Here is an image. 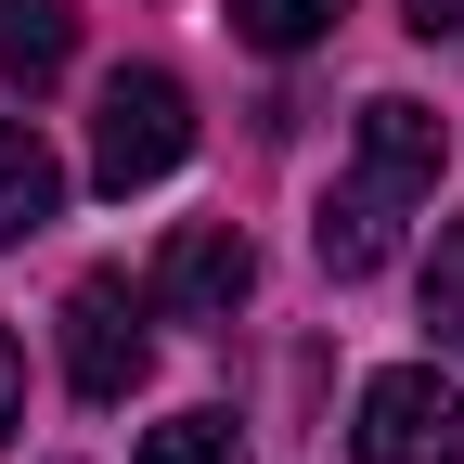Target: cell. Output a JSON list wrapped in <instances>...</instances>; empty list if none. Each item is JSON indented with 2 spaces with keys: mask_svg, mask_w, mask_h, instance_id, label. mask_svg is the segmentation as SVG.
I'll return each mask as SVG.
<instances>
[{
  "mask_svg": "<svg viewBox=\"0 0 464 464\" xmlns=\"http://www.w3.org/2000/svg\"><path fill=\"white\" fill-rule=\"evenodd\" d=\"M78 65V14H52V0H0V78L39 91V78H65Z\"/></svg>",
  "mask_w": 464,
  "mask_h": 464,
  "instance_id": "cell-8",
  "label": "cell"
},
{
  "mask_svg": "<svg viewBox=\"0 0 464 464\" xmlns=\"http://www.w3.org/2000/svg\"><path fill=\"white\" fill-rule=\"evenodd\" d=\"M310 246H323V271H335V284L387 271V246H400V194H387V181H348V194L323 207V232H310Z\"/></svg>",
  "mask_w": 464,
  "mask_h": 464,
  "instance_id": "cell-7",
  "label": "cell"
},
{
  "mask_svg": "<svg viewBox=\"0 0 464 464\" xmlns=\"http://www.w3.org/2000/svg\"><path fill=\"white\" fill-rule=\"evenodd\" d=\"M181 155H194V91L168 78V65H116L103 103H91V181L103 194H142Z\"/></svg>",
  "mask_w": 464,
  "mask_h": 464,
  "instance_id": "cell-1",
  "label": "cell"
},
{
  "mask_svg": "<svg viewBox=\"0 0 464 464\" xmlns=\"http://www.w3.org/2000/svg\"><path fill=\"white\" fill-rule=\"evenodd\" d=\"M246 284H258V246H246V232H232V219H181L142 297H155L168 323H232V310H246Z\"/></svg>",
  "mask_w": 464,
  "mask_h": 464,
  "instance_id": "cell-4",
  "label": "cell"
},
{
  "mask_svg": "<svg viewBox=\"0 0 464 464\" xmlns=\"http://www.w3.org/2000/svg\"><path fill=\"white\" fill-rule=\"evenodd\" d=\"M14 426H26V348L0 335V439H14Z\"/></svg>",
  "mask_w": 464,
  "mask_h": 464,
  "instance_id": "cell-13",
  "label": "cell"
},
{
  "mask_svg": "<svg viewBox=\"0 0 464 464\" xmlns=\"http://www.w3.org/2000/svg\"><path fill=\"white\" fill-rule=\"evenodd\" d=\"M362 464H464V387L439 362H400L362 387V426H348Z\"/></svg>",
  "mask_w": 464,
  "mask_h": 464,
  "instance_id": "cell-2",
  "label": "cell"
},
{
  "mask_svg": "<svg viewBox=\"0 0 464 464\" xmlns=\"http://www.w3.org/2000/svg\"><path fill=\"white\" fill-rule=\"evenodd\" d=\"M335 14H348V0H232L246 52H310V39H335Z\"/></svg>",
  "mask_w": 464,
  "mask_h": 464,
  "instance_id": "cell-9",
  "label": "cell"
},
{
  "mask_svg": "<svg viewBox=\"0 0 464 464\" xmlns=\"http://www.w3.org/2000/svg\"><path fill=\"white\" fill-rule=\"evenodd\" d=\"M155 297L130 271H91L78 297H65V374H78V400H130L142 387V362H155Z\"/></svg>",
  "mask_w": 464,
  "mask_h": 464,
  "instance_id": "cell-3",
  "label": "cell"
},
{
  "mask_svg": "<svg viewBox=\"0 0 464 464\" xmlns=\"http://www.w3.org/2000/svg\"><path fill=\"white\" fill-rule=\"evenodd\" d=\"M142 464H246V439H232V413H168L142 439Z\"/></svg>",
  "mask_w": 464,
  "mask_h": 464,
  "instance_id": "cell-10",
  "label": "cell"
},
{
  "mask_svg": "<svg viewBox=\"0 0 464 464\" xmlns=\"http://www.w3.org/2000/svg\"><path fill=\"white\" fill-rule=\"evenodd\" d=\"M439 155H451L439 103H413V91H374L362 103V181H387L400 207H413V194H439Z\"/></svg>",
  "mask_w": 464,
  "mask_h": 464,
  "instance_id": "cell-5",
  "label": "cell"
},
{
  "mask_svg": "<svg viewBox=\"0 0 464 464\" xmlns=\"http://www.w3.org/2000/svg\"><path fill=\"white\" fill-rule=\"evenodd\" d=\"M39 219H65V155H52L26 116H0V246H26Z\"/></svg>",
  "mask_w": 464,
  "mask_h": 464,
  "instance_id": "cell-6",
  "label": "cell"
},
{
  "mask_svg": "<svg viewBox=\"0 0 464 464\" xmlns=\"http://www.w3.org/2000/svg\"><path fill=\"white\" fill-rule=\"evenodd\" d=\"M426 323H439V348L464 362V219H439V258H426Z\"/></svg>",
  "mask_w": 464,
  "mask_h": 464,
  "instance_id": "cell-11",
  "label": "cell"
},
{
  "mask_svg": "<svg viewBox=\"0 0 464 464\" xmlns=\"http://www.w3.org/2000/svg\"><path fill=\"white\" fill-rule=\"evenodd\" d=\"M400 14H413L426 52H464V0H400Z\"/></svg>",
  "mask_w": 464,
  "mask_h": 464,
  "instance_id": "cell-12",
  "label": "cell"
}]
</instances>
